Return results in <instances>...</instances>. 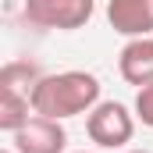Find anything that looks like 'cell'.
Wrapping results in <instances>:
<instances>
[{"mask_svg": "<svg viewBox=\"0 0 153 153\" xmlns=\"http://www.w3.org/2000/svg\"><path fill=\"white\" fill-rule=\"evenodd\" d=\"M100 103V78L93 71H57L43 75L32 89V111L53 121L89 114Z\"/></svg>", "mask_w": 153, "mask_h": 153, "instance_id": "cell-1", "label": "cell"}, {"mask_svg": "<svg viewBox=\"0 0 153 153\" xmlns=\"http://www.w3.org/2000/svg\"><path fill=\"white\" fill-rule=\"evenodd\" d=\"M85 132H89V139L96 146L117 150V146L132 143V135H135V114L125 103H117V100H100L89 111V117H85Z\"/></svg>", "mask_w": 153, "mask_h": 153, "instance_id": "cell-2", "label": "cell"}, {"mask_svg": "<svg viewBox=\"0 0 153 153\" xmlns=\"http://www.w3.org/2000/svg\"><path fill=\"white\" fill-rule=\"evenodd\" d=\"M22 11H25L29 25H36V29L75 32L93 18L96 0H25Z\"/></svg>", "mask_w": 153, "mask_h": 153, "instance_id": "cell-3", "label": "cell"}, {"mask_svg": "<svg viewBox=\"0 0 153 153\" xmlns=\"http://www.w3.org/2000/svg\"><path fill=\"white\" fill-rule=\"evenodd\" d=\"M11 146L18 153H64L68 132H64V125L53 121V117L32 114L29 125H22V128L11 135Z\"/></svg>", "mask_w": 153, "mask_h": 153, "instance_id": "cell-4", "label": "cell"}, {"mask_svg": "<svg viewBox=\"0 0 153 153\" xmlns=\"http://www.w3.org/2000/svg\"><path fill=\"white\" fill-rule=\"evenodd\" d=\"M107 22L121 36H153V0H111Z\"/></svg>", "mask_w": 153, "mask_h": 153, "instance_id": "cell-5", "label": "cell"}, {"mask_svg": "<svg viewBox=\"0 0 153 153\" xmlns=\"http://www.w3.org/2000/svg\"><path fill=\"white\" fill-rule=\"evenodd\" d=\"M117 71L128 85L143 89L153 82V36H135L121 46V57H117Z\"/></svg>", "mask_w": 153, "mask_h": 153, "instance_id": "cell-6", "label": "cell"}, {"mask_svg": "<svg viewBox=\"0 0 153 153\" xmlns=\"http://www.w3.org/2000/svg\"><path fill=\"white\" fill-rule=\"evenodd\" d=\"M39 78H43L39 61H32V57H14V61H7L0 68V89H14V93L32 96V89H36Z\"/></svg>", "mask_w": 153, "mask_h": 153, "instance_id": "cell-7", "label": "cell"}, {"mask_svg": "<svg viewBox=\"0 0 153 153\" xmlns=\"http://www.w3.org/2000/svg\"><path fill=\"white\" fill-rule=\"evenodd\" d=\"M32 96L14 93V89H0V132H18L22 125L32 121Z\"/></svg>", "mask_w": 153, "mask_h": 153, "instance_id": "cell-8", "label": "cell"}, {"mask_svg": "<svg viewBox=\"0 0 153 153\" xmlns=\"http://www.w3.org/2000/svg\"><path fill=\"white\" fill-rule=\"evenodd\" d=\"M135 117H139L146 128H153V82L135 93Z\"/></svg>", "mask_w": 153, "mask_h": 153, "instance_id": "cell-9", "label": "cell"}, {"mask_svg": "<svg viewBox=\"0 0 153 153\" xmlns=\"http://www.w3.org/2000/svg\"><path fill=\"white\" fill-rule=\"evenodd\" d=\"M0 153H18V150H14V146H11V150H0Z\"/></svg>", "mask_w": 153, "mask_h": 153, "instance_id": "cell-10", "label": "cell"}, {"mask_svg": "<svg viewBox=\"0 0 153 153\" xmlns=\"http://www.w3.org/2000/svg\"><path fill=\"white\" fill-rule=\"evenodd\" d=\"M128 153H150V150H128Z\"/></svg>", "mask_w": 153, "mask_h": 153, "instance_id": "cell-11", "label": "cell"}, {"mask_svg": "<svg viewBox=\"0 0 153 153\" xmlns=\"http://www.w3.org/2000/svg\"><path fill=\"white\" fill-rule=\"evenodd\" d=\"M78 153H85V150H78Z\"/></svg>", "mask_w": 153, "mask_h": 153, "instance_id": "cell-12", "label": "cell"}]
</instances>
